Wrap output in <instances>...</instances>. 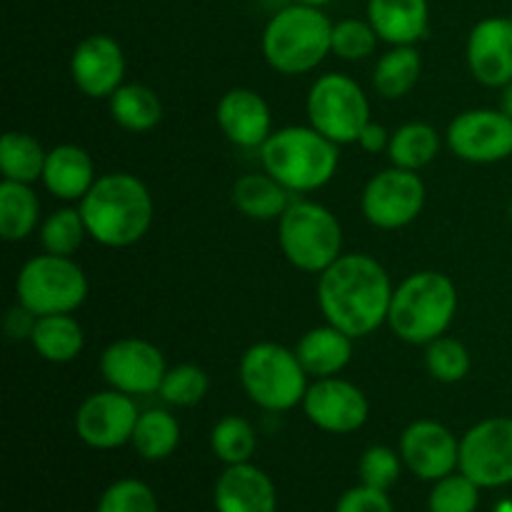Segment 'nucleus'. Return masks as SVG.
<instances>
[{
    "label": "nucleus",
    "instance_id": "f257e3e1",
    "mask_svg": "<svg viewBox=\"0 0 512 512\" xmlns=\"http://www.w3.org/2000/svg\"><path fill=\"white\" fill-rule=\"evenodd\" d=\"M393 290L388 270L378 260L350 253L320 273L318 305L330 325L350 338H365L388 323Z\"/></svg>",
    "mask_w": 512,
    "mask_h": 512
},
{
    "label": "nucleus",
    "instance_id": "f03ea898",
    "mask_svg": "<svg viewBox=\"0 0 512 512\" xmlns=\"http://www.w3.org/2000/svg\"><path fill=\"white\" fill-rule=\"evenodd\" d=\"M85 228L105 248L135 245L153 223V198L140 178L130 173H108L95 180L80 200Z\"/></svg>",
    "mask_w": 512,
    "mask_h": 512
},
{
    "label": "nucleus",
    "instance_id": "7ed1b4c3",
    "mask_svg": "<svg viewBox=\"0 0 512 512\" xmlns=\"http://www.w3.org/2000/svg\"><path fill=\"white\" fill-rule=\"evenodd\" d=\"M265 173L273 175L290 193H313L333 180L338 170V145L310 125H288L265 140L260 148Z\"/></svg>",
    "mask_w": 512,
    "mask_h": 512
},
{
    "label": "nucleus",
    "instance_id": "20e7f679",
    "mask_svg": "<svg viewBox=\"0 0 512 512\" xmlns=\"http://www.w3.org/2000/svg\"><path fill=\"white\" fill-rule=\"evenodd\" d=\"M458 313V290L448 275L420 270L393 290L388 325L410 345H428L445 335Z\"/></svg>",
    "mask_w": 512,
    "mask_h": 512
},
{
    "label": "nucleus",
    "instance_id": "39448f33",
    "mask_svg": "<svg viewBox=\"0 0 512 512\" xmlns=\"http://www.w3.org/2000/svg\"><path fill=\"white\" fill-rule=\"evenodd\" d=\"M333 53V23L313 5L295 3L278 10L265 25L263 55L283 75H303Z\"/></svg>",
    "mask_w": 512,
    "mask_h": 512
},
{
    "label": "nucleus",
    "instance_id": "423d86ee",
    "mask_svg": "<svg viewBox=\"0 0 512 512\" xmlns=\"http://www.w3.org/2000/svg\"><path fill=\"white\" fill-rule=\"evenodd\" d=\"M240 385L258 408L285 413L303 405L308 393V373L295 350L278 343H255L240 358Z\"/></svg>",
    "mask_w": 512,
    "mask_h": 512
},
{
    "label": "nucleus",
    "instance_id": "0eeeda50",
    "mask_svg": "<svg viewBox=\"0 0 512 512\" xmlns=\"http://www.w3.org/2000/svg\"><path fill=\"white\" fill-rule=\"evenodd\" d=\"M278 220L280 250L298 270L320 275L343 255V228L325 205L295 200Z\"/></svg>",
    "mask_w": 512,
    "mask_h": 512
},
{
    "label": "nucleus",
    "instance_id": "6e6552de",
    "mask_svg": "<svg viewBox=\"0 0 512 512\" xmlns=\"http://www.w3.org/2000/svg\"><path fill=\"white\" fill-rule=\"evenodd\" d=\"M88 278L73 258L38 255L20 268L15 298L33 315L73 313L88 298Z\"/></svg>",
    "mask_w": 512,
    "mask_h": 512
},
{
    "label": "nucleus",
    "instance_id": "1a4fd4ad",
    "mask_svg": "<svg viewBox=\"0 0 512 512\" xmlns=\"http://www.w3.org/2000/svg\"><path fill=\"white\" fill-rule=\"evenodd\" d=\"M308 118L335 145L358 143L360 130L370 123L368 95L348 75H320L308 93Z\"/></svg>",
    "mask_w": 512,
    "mask_h": 512
},
{
    "label": "nucleus",
    "instance_id": "9d476101",
    "mask_svg": "<svg viewBox=\"0 0 512 512\" xmlns=\"http://www.w3.org/2000/svg\"><path fill=\"white\" fill-rule=\"evenodd\" d=\"M425 205V183L415 170L388 168L368 180L360 198L365 220L380 230H398L413 223Z\"/></svg>",
    "mask_w": 512,
    "mask_h": 512
},
{
    "label": "nucleus",
    "instance_id": "9b49d317",
    "mask_svg": "<svg viewBox=\"0 0 512 512\" xmlns=\"http://www.w3.org/2000/svg\"><path fill=\"white\" fill-rule=\"evenodd\" d=\"M460 473L480 488L512 483V418H488L460 440Z\"/></svg>",
    "mask_w": 512,
    "mask_h": 512
},
{
    "label": "nucleus",
    "instance_id": "f8f14e48",
    "mask_svg": "<svg viewBox=\"0 0 512 512\" xmlns=\"http://www.w3.org/2000/svg\"><path fill=\"white\" fill-rule=\"evenodd\" d=\"M165 358L160 348L140 338L110 343L100 355V375L113 390L125 395H153L163 385Z\"/></svg>",
    "mask_w": 512,
    "mask_h": 512
},
{
    "label": "nucleus",
    "instance_id": "ddd939ff",
    "mask_svg": "<svg viewBox=\"0 0 512 512\" xmlns=\"http://www.w3.org/2000/svg\"><path fill=\"white\" fill-rule=\"evenodd\" d=\"M140 413L133 395L120 390L93 393L80 403L75 413V433L88 448L115 450L133 440Z\"/></svg>",
    "mask_w": 512,
    "mask_h": 512
},
{
    "label": "nucleus",
    "instance_id": "4468645a",
    "mask_svg": "<svg viewBox=\"0 0 512 512\" xmlns=\"http://www.w3.org/2000/svg\"><path fill=\"white\" fill-rule=\"evenodd\" d=\"M448 145L468 163H500L512 155V118L503 110H465L448 125Z\"/></svg>",
    "mask_w": 512,
    "mask_h": 512
},
{
    "label": "nucleus",
    "instance_id": "2eb2a0df",
    "mask_svg": "<svg viewBox=\"0 0 512 512\" xmlns=\"http://www.w3.org/2000/svg\"><path fill=\"white\" fill-rule=\"evenodd\" d=\"M303 410L315 428L348 435L368 423L370 403L358 385L343 378H318L305 393Z\"/></svg>",
    "mask_w": 512,
    "mask_h": 512
},
{
    "label": "nucleus",
    "instance_id": "dca6fc26",
    "mask_svg": "<svg viewBox=\"0 0 512 512\" xmlns=\"http://www.w3.org/2000/svg\"><path fill=\"white\" fill-rule=\"evenodd\" d=\"M403 465L420 480H440L460 465V443L445 425L418 420L400 435Z\"/></svg>",
    "mask_w": 512,
    "mask_h": 512
},
{
    "label": "nucleus",
    "instance_id": "f3484780",
    "mask_svg": "<svg viewBox=\"0 0 512 512\" xmlns=\"http://www.w3.org/2000/svg\"><path fill=\"white\" fill-rule=\"evenodd\" d=\"M70 78L88 98H110L125 78V55L118 40L103 33L80 40L70 58Z\"/></svg>",
    "mask_w": 512,
    "mask_h": 512
},
{
    "label": "nucleus",
    "instance_id": "a211bd4d",
    "mask_svg": "<svg viewBox=\"0 0 512 512\" xmlns=\"http://www.w3.org/2000/svg\"><path fill=\"white\" fill-rule=\"evenodd\" d=\"M468 65L475 80L503 88L512 80V20L485 18L468 35Z\"/></svg>",
    "mask_w": 512,
    "mask_h": 512
},
{
    "label": "nucleus",
    "instance_id": "6ab92c4d",
    "mask_svg": "<svg viewBox=\"0 0 512 512\" xmlns=\"http://www.w3.org/2000/svg\"><path fill=\"white\" fill-rule=\"evenodd\" d=\"M220 130L240 148H263L273 133V115L260 93L250 88H233L220 98L215 110Z\"/></svg>",
    "mask_w": 512,
    "mask_h": 512
},
{
    "label": "nucleus",
    "instance_id": "aec40b11",
    "mask_svg": "<svg viewBox=\"0 0 512 512\" xmlns=\"http://www.w3.org/2000/svg\"><path fill=\"white\" fill-rule=\"evenodd\" d=\"M218 512H275L278 493L268 475L250 463L228 465L215 483Z\"/></svg>",
    "mask_w": 512,
    "mask_h": 512
},
{
    "label": "nucleus",
    "instance_id": "412c9836",
    "mask_svg": "<svg viewBox=\"0 0 512 512\" xmlns=\"http://www.w3.org/2000/svg\"><path fill=\"white\" fill-rule=\"evenodd\" d=\"M368 20L390 45H415L428 35V0H368Z\"/></svg>",
    "mask_w": 512,
    "mask_h": 512
},
{
    "label": "nucleus",
    "instance_id": "4be33fe9",
    "mask_svg": "<svg viewBox=\"0 0 512 512\" xmlns=\"http://www.w3.org/2000/svg\"><path fill=\"white\" fill-rule=\"evenodd\" d=\"M95 165L88 150L80 145H58L48 150L43 170V185L58 200H83L95 185Z\"/></svg>",
    "mask_w": 512,
    "mask_h": 512
},
{
    "label": "nucleus",
    "instance_id": "5701e85b",
    "mask_svg": "<svg viewBox=\"0 0 512 512\" xmlns=\"http://www.w3.org/2000/svg\"><path fill=\"white\" fill-rule=\"evenodd\" d=\"M353 340L335 325L325 323L308 330L295 345V355L303 363L305 373L315 378H335L348 368L353 358Z\"/></svg>",
    "mask_w": 512,
    "mask_h": 512
},
{
    "label": "nucleus",
    "instance_id": "b1692460",
    "mask_svg": "<svg viewBox=\"0 0 512 512\" xmlns=\"http://www.w3.org/2000/svg\"><path fill=\"white\" fill-rule=\"evenodd\" d=\"M35 353L48 363H70L80 355L85 345V333L70 313L40 315L30 333Z\"/></svg>",
    "mask_w": 512,
    "mask_h": 512
},
{
    "label": "nucleus",
    "instance_id": "393cba45",
    "mask_svg": "<svg viewBox=\"0 0 512 512\" xmlns=\"http://www.w3.org/2000/svg\"><path fill=\"white\" fill-rule=\"evenodd\" d=\"M288 188L278 183L268 173H248L235 180L233 185V205L243 215L253 220H275L288 210Z\"/></svg>",
    "mask_w": 512,
    "mask_h": 512
},
{
    "label": "nucleus",
    "instance_id": "a878e982",
    "mask_svg": "<svg viewBox=\"0 0 512 512\" xmlns=\"http://www.w3.org/2000/svg\"><path fill=\"white\" fill-rule=\"evenodd\" d=\"M110 115L130 133H148L163 120V103L148 85L123 83L110 95Z\"/></svg>",
    "mask_w": 512,
    "mask_h": 512
},
{
    "label": "nucleus",
    "instance_id": "bb28decb",
    "mask_svg": "<svg viewBox=\"0 0 512 512\" xmlns=\"http://www.w3.org/2000/svg\"><path fill=\"white\" fill-rule=\"evenodd\" d=\"M40 220V203L33 188L25 183H0V235L8 243L25 240Z\"/></svg>",
    "mask_w": 512,
    "mask_h": 512
},
{
    "label": "nucleus",
    "instance_id": "cd10ccee",
    "mask_svg": "<svg viewBox=\"0 0 512 512\" xmlns=\"http://www.w3.org/2000/svg\"><path fill=\"white\" fill-rule=\"evenodd\" d=\"M423 73V60L413 45H393L375 65L373 85L383 98L398 100L418 85Z\"/></svg>",
    "mask_w": 512,
    "mask_h": 512
},
{
    "label": "nucleus",
    "instance_id": "c85d7f7f",
    "mask_svg": "<svg viewBox=\"0 0 512 512\" xmlns=\"http://www.w3.org/2000/svg\"><path fill=\"white\" fill-rule=\"evenodd\" d=\"M45 158L48 150L40 145L28 133H10L3 135L0 140V170H3V180H13V183H35L43 180Z\"/></svg>",
    "mask_w": 512,
    "mask_h": 512
},
{
    "label": "nucleus",
    "instance_id": "c756f323",
    "mask_svg": "<svg viewBox=\"0 0 512 512\" xmlns=\"http://www.w3.org/2000/svg\"><path fill=\"white\" fill-rule=\"evenodd\" d=\"M440 153V135L428 123H405L390 135L388 155L395 168L415 170L430 165Z\"/></svg>",
    "mask_w": 512,
    "mask_h": 512
},
{
    "label": "nucleus",
    "instance_id": "7c9ffc66",
    "mask_svg": "<svg viewBox=\"0 0 512 512\" xmlns=\"http://www.w3.org/2000/svg\"><path fill=\"white\" fill-rule=\"evenodd\" d=\"M133 448L145 460H165L180 445V423L168 410H145L133 430Z\"/></svg>",
    "mask_w": 512,
    "mask_h": 512
},
{
    "label": "nucleus",
    "instance_id": "2f4dec72",
    "mask_svg": "<svg viewBox=\"0 0 512 512\" xmlns=\"http://www.w3.org/2000/svg\"><path fill=\"white\" fill-rule=\"evenodd\" d=\"M255 445H258V438H255L253 425L240 415H225L210 433V448H213L215 458L225 465L250 463Z\"/></svg>",
    "mask_w": 512,
    "mask_h": 512
},
{
    "label": "nucleus",
    "instance_id": "473e14b6",
    "mask_svg": "<svg viewBox=\"0 0 512 512\" xmlns=\"http://www.w3.org/2000/svg\"><path fill=\"white\" fill-rule=\"evenodd\" d=\"M85 235H88V228H85L80 208L55 210L40 225V245L50 255H65V258H70L83 245Z\"/></svg>",
    "mask_w": 512,
    "mask_h": 512
},
{
    "label": "nucleus",
    "instance_id": "72a5a7b5",
    "mask_svg": "<svg viewBox=\"0 0 512 512\" xmlns=\"http://www.w3.org/2000/svg\"><path fill=\"white\" fill-rule=\"evenodd\" d=\"M208 390V373L203 368H198V365L183 363L175 365V368H168L158 395L168 405H175V408H193V405H198L208 395Z\"/></svg>",
    "mask_w": 512,
    "mask_h": 512
},
{
    "label": "nucleus",
    "instance_id": "f704fd0d",
    "mask_svg": "<svg viewBox=\"0 0 512 512\" xmlns=\"http://www.w3.org/2000/svg\"><path fill=\"white\" fill-rule=\"evenodd\" d=\"M425 368H428L430 378L438 383H460L470 373V353L460 340L440 335L433 343H428Z\"/></svg>",
    "mask_w": 512,
    "mask_h": 512
},
{
    "label": "nucleus",
    "instance_id": "c9c22d12",
    "mask_svg": "<svg viewBox=\"0 0 512 512\" xmlns=\"http://www.w3.org/2000/svg\"><path fill=\"white\" fill-rule=\"evenodd\" d=\"M480 490L483 488L473 483L465 473H450L435 480L428 508L430 512H475L480 505Z\"/></svg>",
    "mask_w": 512,
    "mask_h": 512
},
{
    "label": "nucleus",
    "instance_id": "e433bc0d",
    "mask_svg": "<svg viewBox=\"0 0 512 512\" xmlns=\"http://www.w3.org/2000/svg\"><path fill=\"white\" fill-rule=\"evenodd\" d=\"M380 35L370 20L345 18L333 23V53L343 60H363L375 53Z\"/></svg>",
    "mask_w": 512,
    "mask_h": 512
},
{
    "label": "nucleus",
    "instance_id": "4c0bfd02",
    "mask_svg": "<svg viewBox=\"0 0 512 512\" xmlns=\"http://www.w3.org/2000/svg\"><path fill=\"white\" fill-rule=\"evenodd\" d=\"M95 512H160V508L155 493L143 480L125 478L100 495Z\"/></svg>",
    "mask_w": 512,
    "mask_h": 512
},
{
    "label": "nucleus",
    "instance_id": "58836bf2",
    "mask_svg": "<svg viewBox=\"0 0 512 512\" xmlns=\"http://www.w3.org/2000/svg\"><path fill=\"white\" fill-rule=\"evenodd\" d=\"M400 463L403 458L395 450L385 448V445H373L360 458V483L388 493L390 485H395V480L400 478Z\"/></svg>",
    "mask_w": 512,
    "mask_h": 512
},
{
    "label": "nucleus",
    "instance_id": "ea45409f",
    "mask_svg": "<svg viewBox=\"0 0 512 512\" xmlns=\"http://www.w3.org/2000/svg\"><path fill=\"white\" fill-rule=\"evenodd\" d=\"M335 512H393V503H390L385 490L358 485V488H350L348 493L338 500Z\"/></svg>",
    "mask_w": 512,
    "mask_h": 512
},
{
    "label": "nucleus",
    "instance_id": "a19ab883",
    "mask_svg": "<svg viewBox=\"0 0 512 512\" xmlns=\"http://www.w3.org/2000/svg\"><path fill=\"white\" fill-rule=\"evenodd\" d=\"M35 320H38V315H33L28 308H23V305L18 303L15 308L8 310V318H5V330H8V335L13 340H20V338L30 340V333H33V328H35Z\"/></svg>",
    "mask_w": 512,
    "mask_h": 512
},
{
    "label": "nucleus",
    "instance_id": "79ce46f5",
    "mask_svg": "<svg viewBox=\"0 0 512 512\" xmlns=\"http://www.w3.org/2000/svg\"><path fill=\"white\" fill-rule=\"evenodd\" d=\"M358 145L365 150V153L375 155V153H380V150H388L390 133L383 128V125H378V123H373V120H370V123L365 125L363 130H360Z\"/></svg>",
    "mask_w": 512,
    "mask_h": 512
},
{
    "label": "nucleus",
    "instance_id": "37998d69",
    "mask_svg": "<svg viewBox=\"0 0 512 512\" xmlns=\"http://www.w3.org/2000/svg\"><path fill=\"white\" fill-rule=\"evenodd\" d=\"M500 110H503L508 118H512V80L508 85H503V95H500Z\"/></svg>",
    "mask_w": 512,
    "mask_h": 512
},
{
    "label": "nucleus",
    "instance_id": "c03bdc74",
    "mask_svg": "<svg viewBox=\"0 0 512 512\" xmlns=\"http://www.w3.org/2000/svg\"><path fill=\"white\" fill-rule=\"evenodd\" d=\"M295 3H303V5H313V8H323V5H328L330 0H295Z\"/></svg>",
    "mask_w": 512,
    "mask_h": 512
},
{
    "label": "nucleus",
    "instance_id": "a18cd8bd",
    "mask_svg": "<svg viewBox=\"0 0 512 512\" xmlns=\"http://www.w3.org/2000/svg\"><path fill=\"white\" fill-rule=\"evenodd\" d=\"M510 220H512V203H510Z\"/></svg>",
    "mask_w": 512,
    "mask_h": 512
},
{
    "label": "nucleus",
    "instance_id": "49530a36",
    "mask_svg": "<svg viewBox=\"0 0 512 512\" xmlns=\"http://www.w3.org/2000/svg\"><path fill=\"white\" fill-rule=\"evenodd\" d=\"M510 20H512V15H510Z\"/></svg>",
    "mask_w": 512,
    "mask_h": 512
}]
</instances>
